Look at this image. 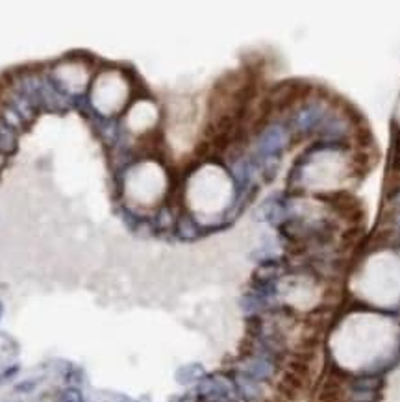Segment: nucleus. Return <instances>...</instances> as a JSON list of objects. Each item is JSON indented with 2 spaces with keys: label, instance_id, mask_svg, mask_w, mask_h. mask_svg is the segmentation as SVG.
Listing matches in <instances>:
<instances>
[{
  "label": "nucleus",
  "instance_id": "2",
  "mask_svg": "<svg viewBox=\"0 0 400 402\" xmlns=\"http://www.w3.org/2000/svg\"><path fill=\"white\" fill-rule=\"evenodd\" d=\"M343 396H345L343 384L338 378H330L326 380V384L320 387L317 402H341Z\"/></svg>",
  "mask_w": 400,
  "mask_h": 402
},
{
  "label": "nucleus",
  "instance_id": "3",
  "mask_svg": "<svg viewBox=\"0 0 400 402\" xmlns=\"http://www.w3.org/2000/svg\"><path fill=\"white\" fill-rule=\"evenodd\" d=\"M360 232H361V228L358 224H354L352 228L343 232V236H341V245H354V243L358 241V237H360Z\"/></svg>",
  "mask_w": 400,
  "mask_h": 402
},
{
  "label": "nucleus",
  "instance_id": "4",
  "mask_svg": "<svg viewBox=\"0 0 400 402\" xmlns=\"http://www.w3.org/2000/svg\"><path fill=\"white\" fill-rule=\"evenodd\" d=\"M61 402H84V396H82V393L78 389L71 387V389L63 391Z\"/></svg>",
  "mask_w": 400,
  "mask_h": 402
},
{
  "label": "nucleus",
  "instance_id": "1",
  "mask_svg": "<svg viewBox=\"0 0 400 402\" xmlns=\"http://www.w3.org/2000/svg\"><path fill=\"white\" fill-rule=\"evenodd\" d=\"M326 200L336 212L341 215V219H347L350 223H358L361 217H363V210H361L360 200L352 196L347 191H338V193H331V195L326 196Z\"/></svg>",
  "mask_w": 400,
  "mask_h": 402
},
{
  "label": "nucleus",
  "instance_id": "6",
  "mask_svg": "<svg viewBox=\"0 0 400 402\" xmlns=\"http://www.w3.org/2000/svg\"><path fill=\"white\" fill-rule=\"evenodd\" d=\"M2 310H4V308H2V302H0V317H2Z\"/></svg>",
  "mask_w": 400,
  "mask_h": 402
},
{
  "label": "nucleus",
  "instance_id": "5",
  "mask_svg": "<svg viewBox=\"0 0 400 402\" xmlns=\"http://www.w3.org/2000/svg\"><path fill=\"white\" fill-rule=\"evenodd\" d=\"M34 387H35L34 382H23V384H19L15 389H17V391H32Z\"/></svg>",
  "mask_w": 400,
  "mask_h": 402
}]
</instances>
